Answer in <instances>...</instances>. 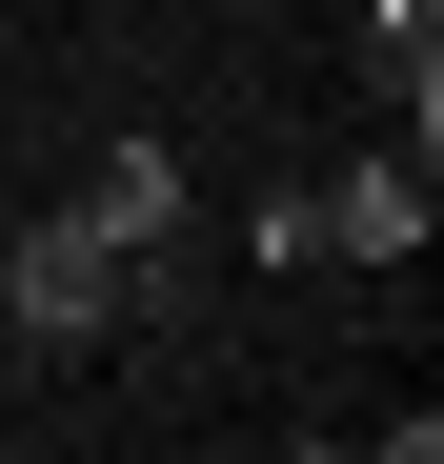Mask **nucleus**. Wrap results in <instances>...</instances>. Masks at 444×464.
Segmentation results:
<instances>
[{
    "instance_id": "1",
    "label": "nucleus",
    "mask_w": 444,
    "mask_h": 464,
    "mask_svg": "<svg viewBox=\"0 0 444 464\" xmlns=\"http://www.w3.org/2000/svg\"><path fill=\"white\" fill-rule=\"evenodd\" d=\"M0 303H21V343H121V324H141V283H121V243H101L82 202L0 243Z\"/></svg>"
},
{
    "instance_id": "2",
    "label": "nucleus",
    "mask_w": 444,
    "mask_h": 464,
    "mask_svg": "<svg viewBox=\"0 0 444 464\" xmlns=\"http://www.w3.org/2000/svg\"><path fill=\"white\" fill-rule=\"evenodd\" d=\"M304 222H323V263H424V141L363 182H304Z\"/></svg>"
},
{
    "instance_id": "3",
    "label": "nucleus",
    "mask_w": 444,
    "mask_h": 464,
    "mask_svg": "<svg viewBox=\"0 0 444 464\" xmlns=\"http://www.w3.org/2000/svg\"><path fill=\"white\" fill-rule=\"evenodd\" d=\"M363 102H384L404 141L444 121V0H363Z\"/></svg>"
},
{
    "instance_id": "4",
    "label": "nucleus",
    "mask_w": 444,
    "mask_h": 464,
    "mask_svg": "<svg viewBox=\"0 0 444 464\" xmlns=\"http://www.w3.org/2000/svg\"><path fill=\"white\" fill-rule=\"evenodd\" d=\"M82 222H101L121 263H141V243H182V162H162V141H101V182H82Z\"/></svg>"
},
{
    "instance_id": "5",
    "label": "nucleus",
    "mask_w": 444,
    "mask_h": 464,
    "mask_svg": "<svg viewBox=\"0 0 444 464\" xmlns=\"http://www.w3.org/2000/svg\"><path fill=\"white\" fill-rule=\"evenodd\" d=\"M363 464H444V424H424V404H404V424H384V444H363Z\"/></svg>"
}]
</instances>
